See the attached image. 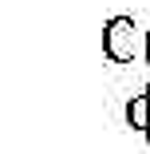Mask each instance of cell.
<instances>
[{"label":"cell","mask_w":150,"mask_h":154,"mask_svg":"<svg viewBox=\"0 0 150 154\" xmlns=\"http://www.w3.org/2000/svg\"><path fill=\"white\" fill-rule=\"evenodd\" d=\"M142 36L138 24L130 16H111L103 24V55L111 63H134V55H142Z\"/></svg>","instance_id":"6da1fadb"},{"label":"cell","mask_w":150,"mask_h":154,"mask_svg":"<svg viewBox=\"0 0 150 154\" xmlns=\"http://www.w3.org/2000/svg\"><path fill=\"white\" fill-rule=\"evenodd\" d=\"M142 59H146V63H150V32L142 36Z\"/></svg>","instance_id":"3957f363"},{"label":"cell","mask_w":150,"mask_h":154,"mask_svg":"<svg viewBox=\"0 0 150 154\" xmlns=\"http://www.w3.org/2000/svg\"><path fill=\"white\" fill-rule=\"evenodd\" d=\"M123 119H127V127H130V131L150 134V91H138V95H130V99H127Z\"/></svg>","instance_id":"7a4b0ae2"}]
</instances>
